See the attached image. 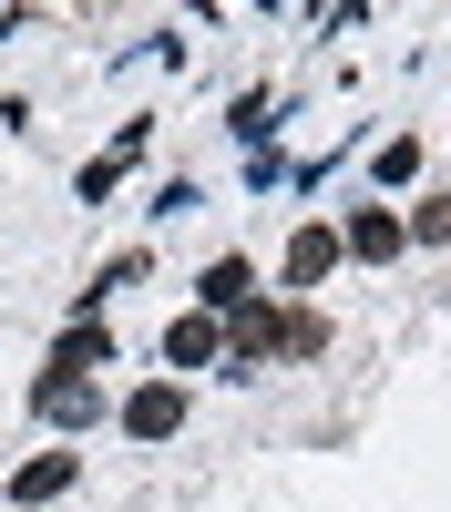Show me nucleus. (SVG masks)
Segmentation results:
<instances>
[{"label":"nucleus","mask_w":451,"mask_h":512,"mask_svg":"<svg viewBox=\"0 0 451 512\" xmlns=\"http://www.w3.org/2000/svg\"><path fill=\"white\" fill-rule=\"evenodd\" d=\"M308 349H328V318L308 308H246V318H226V379H246V369H267V359H308Z\"/></svg>","instance_id":"f257e3e1"},{"label":"nucleus","mask_w":451,"mask_h":512,"mask_svg":"<svg viewBox=\"0 0 451 512\" xmlns=\"http://www.w3.org/2000/svg\"><path fill=\"white\" fill-rule=\"evenodd\" d=\"M400 246H410V226H400V205H359V216L339 226V256H359V267H390Z\"/></svg>","instance_id":"f03ea898"},{"label":"nucleus","mask_w":451,"mask_h":512,"mask_svg":"<svg viewBox=\"0 0 451 512\" xmlns=\"http://www.w3.org/2000/svg\"><path fill=\"white\" fill-rule=\"evenodd\" d=\"M31 410L52 420V431H93V420H103V379H52V369H41Z\"/></svg>","instance_id":"7ed1b4c3"},{"label":"nucleus","mask_w":451,"mask_h":512,"mask_svg":"<svg viewBox=\"0 0 451 512\" xmlns=\"http://www.w3.org/2000/svg\"><path fill=\"white\" fill-rule=\"evenodd\" d=\"M113 420H123L134 441H175V431H185V390H175V379H144V390L123 400Z\"/></svg>","instance_id":"20e7f679"},{"label":"nucleus","mask_w":451,"mask_h":512,"mask_svg":"<svg viewBox=\"0 0 451 512\" xmlns=\"http://www.w3.org/2000/svg\"><path fill=\"white\" fill-rule=\"evenodd\" d=\"M257 297H267V287H257V267H246V256H216V267L195 277V308H205V318H246Z\"/></svg>","instance_id":"39448f33"},{"label":"nucleus","mask_w":451,"mask_h":512,"mask_svg":"<svg viewBox=\"0 0 451 512\" xmlns=\"http://www.w3.org/2000/svg\"><path fill=\"white\" fill-rule=\"evenodd\" d=\"M103 359H113V328H103V318H72V328L52 338V379H93Z\"/></svg>","instance_id":"423d86ee"},{"label":"nucleus","mask_w":451,"mask_h":512,"mask_svg":"<svg viewBox=\"0 0 451 512\" xmlns=\"http://www.w3.org/2000/svg\"><path fill=\"white\" fill-rule=\"evenodd\" d=\"M328 267H339V236H328V226H298V236H287V267H277V277H287V297H308Z\"/></svg>","instance_id":"0eeeda50"},{"label":"nucleus","mask_w":451,"mask_h":512,"mask_svg":"<svg viewBox=\"0 0 451 512\" xmlns=\"http://www.w3.org/2000/svg\"><path fill=\"white\" fill-rule=\"evenodd\" d=\"M205 359H226V318H175V328H164V369H205Z\"/></svg>","instance_id":"6e6552de"},{"label":"nucleus","mask_w":451,"mask_h":512,"mask_svg":"<svg viewBox=\"0 0 451 512\" xmlns=\"http://www.w3.org/2000/svg\"><path fill=\"white\" fill-rule=\"evenodd\" d=\"M72 482H82V451H41V461H21V482H11V492H21V512H31V502L72 492Z\"/></svg>","instance_id":"1a4fd4ad"},{"label":"nucleus","mask_w":451,"mask_h":512,"mask_svg":"<svg viewBox=\"0 0 451 512\" xmlns=\"http://www.w3.org/2000/svg\"><path fill=\"white\" fill-rule=\"evenodd\" d=\"M144 267H154V256H144V246H123V256H113V267H103L93 287H82V308H103V297H113V287H144Z\"/></svg>","instance_id":"9d476101"},{"label":"nucleus","mask_w":451,"mask_h":512,"mask_svg":"<svg viewBox=\"0 0 451 512\" xmlns=\"http://www.w3.org/2000/svg\"><path fill=\"white\" fill-rule=\"evenodd\" d=\"M369 175H380V185H410V175H421V134H390L380 154H369Z\"/></svg>","instance_id":"9b49d317"},{"label":"nucleus","mask_w":451,"mask_h":512,"mask_svg":"<svg viewBox=\"0 0 451 512\" xmlns=\"http://www.w3.org/2000/svg\"><path fill=\"white\" fill-rule=\"evenodd\" d=\"M123 175H134V154H93V164H82V205H103Z\"/></svg>","instance_id":"f8f14e48"},{"label":"nucleus","mask_w":451,"mask_h":512,"mask_svg":"<svg viewBox=\"0 0 451 512\" xmlns=\"http://www.w3.org/2000/svg\"><path fill=\"white\" fill-rule=\"evenodd\" d=\"M410 236H421V246H451V195H431V205H410V216H400Z\"/></svg>","instance_id":"ddd939ff"},{"label":"nucleus","mask_w":451,"mask_h":512,"mask_svg":"<svg viewBox=\"0 0 451 512\" xmlns=\"http://www.w3.org/2000/svg\"><path fill=\"white\" fill-rule=\"evenodd\" d=\"M226 123H236L246 144H257V134H267V93H236V103H226Z\"/></svg>","instance_id":"4468645a"}]
</instances>
